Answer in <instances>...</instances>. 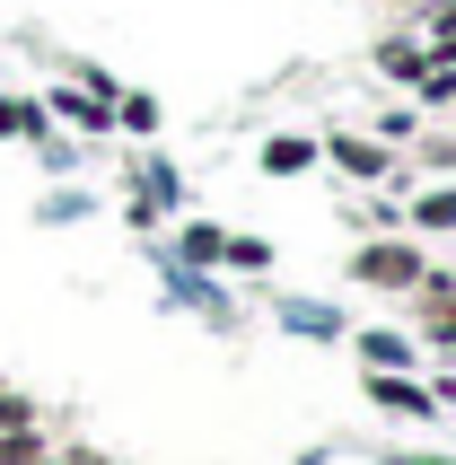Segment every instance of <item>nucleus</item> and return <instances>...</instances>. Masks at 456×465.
Segmentation results:
<instances>
[{"mask_svg":"<svg viewBox=\"0 0 456 465\" xmlns=\"http://www.w3.org/2000/svg\"><path fill=\"white\" fill-rule=\"evenodd\" d=\"M421 272H431V263H421L412 237H369L352 255V282H369V290H421Z\"/></svg>","mask_w":456,"mask_h":465,"instance_id":"f257e3e1","label":"nucleus"},{"mask_svg":"<svg viewBox=\"0 0 456 465\" xmlns=\"http://www.w3.org/2000/svg\"><path fill=\"white\" fill-rule=\"evenodd\" d=\"M404 220H412V237H448V229H456V176H448V184L431 176V184L404 203Z\"/></svg>","mask_w":456,"mask_h":465,"instance_id":"f03ea898","label":"nucleus"},{"mask_svg":"<svg viewBox=\"0 0 456 465\" xmlns=\"http://www.w3.org/2000/svg\"><path fill=\"white\" fill-rule=\"evenodd\" d=\"M316 158H333L342 176H360V184H378L386 176V150L378 141H360V132H333V141H316Z\"/></svg>","mask_w":456,"mask_h":465,"instance_id":"7ed1b4c3","label":"nucleus"},{"mask_svg":"<svg viewBox=\"0 0 456 465\" xmlns=\"http://www.w3.org/2000/svg\"><path fill=\"white\" fill-rule=\"evenodd\" d=\"M378 71H386V79H404V88H412V79L431 71V45H421V35L404 26V35H386V45H378Z\"/></svg>","mask_w":456,"mask_h":465,"instance_id":"20e7f679","label":"nucleus"},{"mask_svg":"<svg viewBox=\"0 0 456 465\" xmlns=\"http://www.w3.org/2000/svg\"><path fill=\"white\" fill-rule=\"evenodd\" d=\"M307 167H316V141L307 132H273L263 141V176H307Z\"/></svg>","mask_w":456,"mask_h":465,"instance_id":"39448f33","label":"nucleus"},{"mask_svg":"<svg viewBox=\"0 0 456 465\" xmlns=\"http://www.w3.org/2000/svg\"><path fill=\"white\" fill-rule=\"evenodd\" d=\"M360 361H369V369H386V378H404L421 351H412V334H360Z\"/></svg>","mask_w":456,"mask_h":465,"instance_id":"423d86ee","label":"nucleus"},{"mask_svg":"<svg viewBox=\"0 0 456 465\" xmlns=\"http://www.w3.org/2000/svg\"><path fill=\"white\" fill-rule=\"evenodd\" d=\"M369 395H378V404H395V413H431V404H439L431 387H412V378H386V369H369Z\"/></svg>","mask_w":456,"mask_h":465,"instance_id":"0eeeda50","label":"nucleus"},{"mask_svg":"<svg viewBox=\"0 0 456 465\" xmlns=\"http://www.w3.org/2000/svg\"><path fill=\"white\" fill-rule=\"evenodd\" d=\"M412 97H421V105H439V114H448V105H456V62H431V71L412 79Z\"/></svg>","mask_w":456,"mask_h":465,"instance_id":"6e6552de","label":"nucleus"},{"mask_svg":"<svg viewBox=\"0 0 456 465\" xmlns=\"http://www.w3.org/2000/svg\"><path fill=\"white\" fill-rule=\"evenodd\" d=\"M421 334H431L439 351H456V290L439 299V308H421Z\"/></svg>","mask_w":456,"mask_h":465,"instance_id":"1a4fd4ad","label":"nucleus"},{"mask_svg":"<svg viewBox=\"0 0 456 465\" xmlns=\"http://www.w3.org/2000/svg\"><path fill=\"white\" fill-rule=\"evenodd\" d=\"M412 35L431 45V35H456V0H431V9H412Z\"/></svg>","mask_w":456,"mask_h":465,"instance_id":"9d476101","label":"nucleus"},{"mask_svg":"<svg viewBox=\"0 0 456 465\" xmlns=\"http://www.w3.org/2000/svg\"><path fill=\"white\" fill-rule=\"evenodd\" d=\"M26 457H45V430H0V465H26Z\"/></svg>","mask_w":456,"mask_h":465,"instance_id":"9b49d317","label":"nucleus"},{"mask_svg":"<svg viewBox=\"0 0 456 465\" xmlns=\"http://www.w3.org/2000/svg\"><path fill=\"white\" fill-rule=\"evenodd\" d=\"M421 167H431V176H456V132H431V141H421Z\"/></svg>","mask_w":456,"mask_h":465,"instance_id":"f8f14e48","label":"nucleus"},{"mask_svg":"<svg viewBox=\"0 0 456 465\" xmlns=\"http://www.w3.org/2000/svg\"><path fill=\"white\" fill-rule=\"evenodd\" d=\"M220 255H228V263H246V272H263V263H273V246H263V237H228Z\"/></svg>","mask_w":456,"mask_h":465,"instance_id":"ddd939ff","label":"nucleus"},{"mask_svg":"<svg viewBox=\"0 0 456 465\" xmlns=\"http://www.w3.org/2000/svg\"><path fill=\"white\" fill-rule=\"evenodd\" d=\"M114 124H132V132H150V124H158V105H150V97H114Z\"/></svg>","mask_w":456,"mask_h":465,"instance_id":"4468645a","label":"nucleus"},{"mask_svg":"<svg viewBox=\"0 0 456 465\" xmlns=\"http://www.w3.org/2000/svg\"><path fill=\"white\" fill-rule=\"evenodd\" d=\"M220 246H228L220 229H184V255H193V263H220Z\"/></svg>","mask_w":456,"mask_h":465,"instance_id":"2eb2a0df","label":"nucleus"},{"mask_svg":"<svg viewBox=\"0 0 456 465\" xmlns=\"http://www.w3.org/2000/svg\"><path fill=\"white\" fill-rule=\"evenodd\" d=\"M0 430H35V404L26 395H0Z\"/></svg>","mask_w":456,"mask_h":465,"instance_id":"dca6fc26","label":"nucleus"},{"mask_svg":"<svg viewBox=\"0 0 456 465\" xmlns=\"http://www.w3.org/2000/svg\"><path fill=\"white\" fill-rule=\"evenodd\" d=\"M439 395H448V404H456V378H439Z\"/></svg>","mask_w":456,"mask_h":465,"instance_id":"f3484780","label":"nucleus"},{"mask_svg":"<svg viewBox=\"0 0 456 465\" xmlns=\"http://www.w3.org/2000/svg\"><path fill=\"white\" fill-rule=\"evenodd\" d=\"M395 9H431V0H395Z\"/></svg>","mask_w":456,"mask_h":465,"instance_id":"a211bd4d","label":"nucleus"},{"mask_svg":"<svg viewBox=\"0 0 456 465\" xmlns=\"http://www.w3.org/2000/svg\"><path fill=\"white\" fill-rule=\"evenodd\" d=\"M26 465H62V457H26Z\"/></svg>","mask_w":456,"mask_h":465,"instance_id":"6ab92c4d","label":"nucleus"}]
</instances>
